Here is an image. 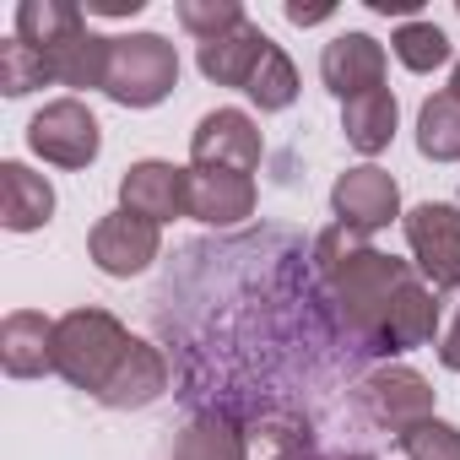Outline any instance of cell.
Instances as JSON below:
<instances>
[{
  "instance_id": "6da1fadb",
  "label": "cell",
  "mask_w": 460,
  "mask_h": 460,
  "mask_svg": "<svg viewBox=\"0 0 460 460\" xmlns=\"http://www.w3.org/2000/svg\"><path fill=\"white\" fill-rule=\"evenodd\" d=\"M314 266H320V288H325V304L331 314L341 320L347 336L363 341V352H379V336H385V320L401 298V288L417 277L406 261L374 250L368 239L347 234V227H331V234L314 244Z\"/></svg>"
},
{
  "instance_id": "7a4b0ae2",
  "label": "cell",
  "mask_w": 460,
  "mask_h": 460,
  "mask_svg": "<svg viewBox=\"0 0 460 460\" xmlns=\"http://www.w3.org/2000/svg\"><path fill=\"white\" fill-rule=\"evenodd\" d=\"M130 331L109 314V309H71L55 320V374L71 390L103 395V385L114 379V368L130 352Z\"/></svg>"
},
{
  "instance_id": "3957f363",
  "label": "cell",
  "mask_w": 460,
  "mask_h": 460,
  "mask_svg": "<svg viewBox=\"0 0 460 460\" xmlns=\"http://www.w3.org/2000/svg\"><path fill=\"white\" fill-rule=\"evenodd\" d=\"M179 87V49L163 33H125L109 44L103 93L119 109H157Z\"/></svg>"
},
{
  "instance_id": "277c9868",
  "label": "cell",
  "mask_w": 460,
  "mask_h": 460,
  "mask_svg": "<svg viewBox=\"0 0 460 460\" xmlns=\"http://www.w3.org/2000/svg\"><path fill=\"white\" fill-rule=\"evenodd\" d=\"M406 250L417 261V277L433 293L460 288V206L455 200H422L401 217Z\"/></svg>"
},
{
  "instance_id": "5b68a950",
  "label": "cell",
  "mask_w": 460,
  "mask_h": 460,
  "mask_svg": "<svg viewBox=\"0 0 460 460\" xmlns=\"http://www.w3.org/2000/svg\"><path fill=\"white\" fill-rule=\"evenodd\" d=\"M28 146L55 168H93L103 152V125L82 98H55L28 119Z\"/></svg>"
},
{
  "instance_id": "8992f818",
  "label": "cell",
  "mask_w": 460,
  "mask_h": 460,
  "mask_svg": "<svg viewBox=\"0 0 460 460\" xmlns=\"http://www.w3.org/2000/svg\"><path fill=\"white\" fill-rule=\"evenodd\" d=\"M358 406H363V417H368L374 428H390L395 438H401L406 428L438 417V411H433V385H428L417 368H406V363H379L374 374H363Z\"/></svg>"
},
{
  "instance_id": "52a82bcc",
  "label": "cell",
  "mask_w": 460,
  "mask_h": 460,
  "mask_svg": "<svg viewBox=\"0 0 460 460\" xmlns=\"http://www.w3.org/2000/svg\"><path fill=\"white\" fill-rule=\"evenodd\" d=\"M266 157V136L255 114L244 109H211L190 130V168H227V173H255Z\"/></svg>"
},
{
  "instance_id": "ba28073f",
  "label": "cell",
  "mask_w": 460,
  "mask_h": 460,
  "mask_svg": "<svg viewBox=\"0 0 460 460\" xmlns=\"http://www.w3.org/2000/svg\"><path fill=\"white\" fill-rule=\"evenodd\" d=\"M331 211H336V227L368 239V234H379V227H390L401 217V184L385 168H374V163L347 168L331 184Z\"/></svg>"
},
{
  "instance_id": "9c48e42d",
  "label": "cell",
  "mask_w": 460,
  "mask_h": 460,
  "mask_svg": "<svg viewBox=\"0 0 460 460\" xmlns=\"http://www.w3.org/2000/svg\"><path fill=\"white\" fill-rule=\"evenodd\" d=\"M157 250H163V227L136 211H109L87 234V255L103 277H141L157 261Z\"/></svg>"
},
{
  "instance_id": "30bf717a",
  "label": "cell",
  "mask_w": 460,
  "mask_h": 460,
  "mask_svg": "<svg viewBox=\"0 0 460 460\" xmlns=\"http://www.w3.org/2000/svg\"><path fill=\"white\" fill-rule=\"evenodd\" d=\"M119 211H136L157 227L173 222V217H190V168L163 163V157L130 163L125 179H119Z\"/></svg>"
},
{
  "instance_id": "8fae6325",
  "label": "cell",
  "mask_w": 460,
  "mask_h": 460,
  "mask_svg": "<svg viewBox=\"0 0 460 460\" xmlns=\"http://www.w3.org/2000/svg\"><path fill=\"white\" fill-rule=\"evenodd\" d=\"M320 82L347 103L385 87V44L374 33H336L320 55Z\"/></svg>"
},
{
  "instance_id": "7c38bea8",
  "label": "cell",
  "mask_w": 460,
  "mask_h": 460,
  "mask_svg": "<svg viewBox=\"0 0 460 460\" xmlns=\"http://www.w3.org/2000/svg\"><path fill=\"white\" fill-rule=\"evenodd\" d=\"M255 173H227V168H190V217L206 227H239L255 217Z\"/></svg>"
},
{
  "instance_id": "4fadbf2b",
  "label": "cell",
  "mask_w": 460,
  "mask_h": 460,
  "mask_svg": "<svg viewBox=\"0 0 460 460\" xmlns=\"http://www.w3.org/2000/svg\"><path fill=\"white\" fill-rule=\"evenodd\" d=\"M0 368L12 379L55 374V320L39 309H12L0 320Z\"/></svg>"
},
{
  "instance_id": "5bb4252c",
  "label": "cell",
  "mask_w": 460,
  "mask_h": 460,
  "mask_svg": "<svg viewBox=\"0 0 460 460\" xmlns=\"http://www.w3.org/2000/svg\"><path fill=\"white\" fill-rule=\"evenodd\" d=\"M266 49H271V39L261 33V22H239L234 33H222V39H211V44H195V66H200L206 82L239 87V93H244Z\"/></svg>"
},
{
  "instance_id": "9a60e30c",
  "label": "cell",
  "mask_w": 460,
  "mask_h": 460,
  "mask_svg": "<svg viewBox=\"0 0 460 460\" xmlns=\"http://www.w3.org/2000/svg\"><path fill=\"white\" fill-rule=\"evenodd\" d=\"M168 390V358H163V347H152V341H130V352H125V363L114 368V379L103 385V406H114V411H141V406H152L157 395Z\"/></svg>"
},
{
  "instance_id": "2e32d148",
  "label": "cell",
  "mask_w": 460,
  "mask_h": 460,
  "mask_svg": "<svg viewBox=\"0 0 460 460\" xmlns=\"http://www.w3.org/2000/svg\"><path fill=\"white\" fill-rule=\"evenodd\" d=\"M49 217H55V184L17 157L0 163V222L12 234H39Z\"/></svg>"
},
{
  "instance_id": "e0dca14e",
  "label": "cell",
  "mask_w": 460,
  "mask_h": 460,
  "mask_svg": "<svg viewBox=\"0 0 460 460\" xmlns=\"http://www.w3.org/2000/svg\"><path fill=\"white\" fill-rule=\"evenodd\" d=\"M433 336H438V293H433L422 277H411V282L401 288L390 320H385L379 358H390V352H411V347H428Z\"/></svg>"
},
{
  "instance_id": "ac0fdd59",
  "label": "cell",
  "mask_w": 460,
  "mask_h": 460,
  "mask_svg": "<svg viewBox=\"0 0 460 460\" xmlns=\"http://www.w3.org/2000/svg\"><path fill=\"white\" fill-rule=\"evenodd\" d=\"M109 44H114V39L93 33L87 22L71 28L60 44L44 49V60H49V82H60V87H98V93H103V76H109Z\"/></svg>"
},
{
  "instance_id": "d6986e66",
  "label": "cell",
  "mask_w": 460,
  "mask_h": 460,
  "mask_svg": "<svg viewBox=\"0 0 460 460\" xmlns=\"http://www.w3.org/2000/svg\"><path fill=\"white\" fill-rule=\"evenodd\" d=\"M395 125H401V103H395L390 87H374V93L341 103V136H347V146H358L363 157H379V152L395 141Z\"/></svg>"
},
{
  "instance_id": "ffe728a7",
  "label": "cell",
  "mask_w": 460,
  "mask_h": 460,
  "mask_svg": "<svg viewBox=\"0 0 460 460\" xmlns=\"http://www.w3.org/2000/svg\"><path fill=\"white\" fill-rule=\"evenodd\" d=\"M244 444H250V460H320L314 428L293 411L261 417L255 428H244Z\"/></svg>"
},
{
  "instance_id": "44dd1931",
  "label": "cell",
  "mask_w": 460,
  "mask_h": 460,
  "mask_svg": "<svg viewBox=\"0 0 460 460\" xmlns=\"http://www.w3.org/2000/svg\"><path fill=\"white\" fill-rule=\"evenodd\" d=\"M173 460H250V444H244V428L227 422L222 411H206V417H190L179 444H173Z\"/></svg>"
},
{
  "instance_id": "7402d4cb",
  "label": "cell",
  "mask_w": 460,
  "mask_h": 460,
  "mask_svg": "<svg viewBox=\"0 0 460 460\" xmlns=\"http://www.w3.org/2000/svg\"><path fill=\"white\" fill-rule=\"evenodd\" d=\"M417 152L428 163H460V98L444 87L417 109Z\"/></svg>"
},
{
  "instance_id": "603a6c76",
  "label": "cell",
  "mask_w": 460,
  "mask_h": 460,
  "mask_svg": "<svg viewBox=\"0 0 460 460\" xmlns=\"http://www.w3.org/2000/svg\"><path fill=\"white\" fill-rule=\"evenodd\" d=\"M87 22V12L82 6H71V0H22L17 6V39L28 44V49H49V44H60L71 28H82Z\"/></svg>"
},
{
  "instance_id": "cb8c5ba5",
  "label": "cell",
  "mask_w": 460,
  "mask_h": 460,
  "mask_svg": "<svg viewBox=\"0 0 460 460\" xmlns=\"http://www.w3.org/2000/svg\"><path fill=\"white\" fill-rule=\"evenodd\" d=\"M390 49H395V60H401L406 71H417V76H428V71L449 66V55H455L449 33H444L438 22H422V17L401 22V28L390 33Z\"/></svg>"
},
{
  "instance_id": "d4e9b609",
  "label": "cell",
  "mask_w": 460,
  "mask_h": 460,
  "mask_svg": "<svg viewBox=\"0 0 460 460\" xmlns=\"http://www.w3.org/2000/svg\"><path fill=\"white\" fill-rule=\"evenodd\" d=\"M250 103L261 109V114H282V109H293V98H298V66L288 60V49L282 44H271L266 55H261V66H255V76H250Z\"/></svg>"
},
{
  "instance_id": "484cf974",
  "label": "cell",
  "mask_w": 460,
  "mask_h": 460,
  "mask_svg": "<svg viewBox=\"0 0 460 460\" xmlns=\"http://www.w3.org/2000/svg\"><path fill=\"white\" fill-rule=\"evenodd\" d=\"M173 17H179V28H184L195 44H211V39H222V33H234L239 22H250L239 0H179Z\"/></svg>"
},
{
  "instance_id": "4316f807",
  "label": "cell",
  "mask_w": 460,
  "mask_h": 460,
  "mask_svg": "<svg viewBox=\"0 0 460 460\" xmlns=\"http://www.w3.org/2000/svg\"><path fill=\"white\" fill-rule=\"evenodd\" d=\"M39 87H49V60L12 33L6 44H0V93H6V98H28Z\"/></svg>"
},
{
  "instance_id": "83f0119b",
  "label": "cell",
  "mask_w": 460,
  "mask_h": 460,
  "mask_svg": "<svg viewBox=\"0 0 460 460\" xmlns=\"http://www.w3.org/2000/svg\"><path fill=\"white\" fill-rule=\"evenodd\" d=\"M395 444H401L406 460H460V428L444 422V417H428V422L406 428Z\"/></svg>"
},
{
  "instance_id": "f1b7e54d",
  "label": "cell",
  "mask_w": 460,
  "mask_h": 460,
  "mask_svg": "<svg viewBox=\"0 0 460 460\" xmlns=\"http://www.w3.org/2000/svg\"><path fill=\"white\" fill-rule=\"evenodd\" d=\"M438 363H444L449 374H460V304H455V320H449L444 336H438Z\"/></svg>"
},
{
  "instance_id": "f546056e",
  "label": "cell",
  "mask_w": 460,
  "mask_h": 460,
  "mask_svg": "<svg viewBox=\"0 0 460 460\" xmlns=\"http://www.w3.org/2000/svg\"><path fill=\"white\" fill-rule=\"evenodd\" d=\"M336 6H298V0H293V6H288V22L293 28H314V22H325Z\"/></svg>"
},
{
  "instance_id": "4dcf8cb0",
  "label": "cell",
  "mask_w": 460,
  "mask_h": 460,
  "mask_svg": "<svg viewBox=\"0 0 460 460\" xmlns=\"http://www.w3.org/2000/svg\"><path fill=\"white\" fill-rule=\"evenodd\" d=\"M368 6H374L379 17H390V12H395V17H411V12H417V0H368Z\"/></svg>"
},
{
  "instance_id": "1f68e13d",
  "label": "cell",
  "mask_w": 460,
  "mask_h": 460,
  "mask_svg": "<svg viewBox=\"0 0 460 460\" xmlns=\"http://www.w3.org/2000/svg\"><path fill=\"white\" fill-rule=\"evenodd\" d=\"M449 93L460 98V60H455V71H449Z\"/></svg>"
},
{
  "instance_id": "d6a6232c",
  "label": "cell",
  "mask_w": 460,
  "mask_h": 460,
  "mask_svg": "<svg viewBox=\"0 0 460 460\" xmlns=\"http://www.w3.org/2000/svg\"><path fill=\"white\" fill-rule=\"evenodd\" d=\"M341 460H374V455H341Z\"/></svg>"
}]
</instances>
